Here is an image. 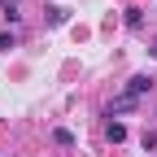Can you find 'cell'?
Instances as JSON below:
<instances>
[{"label": "cell", "instance_id": "1", "mask_svg": "<svg viewBox=\"0 0 157 157\" xmlns=\"http://www.w3.org/2000/svg\"><path fill=\"white\" fill-rule=\"evenodd\" d=\"M148 92H153V78H148V74L127 78V87H122V96H131V101H140V96H148Z\"/></svg>", "mask_w": 157, "mask_h": 157}, {"label": "cell", "instance_id": "2", "mask_svg": "<svg viewBox=\"0 0 157 157\" xmlns=\"http://www.w3.org/2000/svg\"><path fill=\"white\" fill-rule=\"evenodd\" d=\"M135 105H140V101H131V96H118V101L109 105V118H113V113H127V109H135Z\"/></svg>", "mask_w": 157, "mask_h": 157}, {"label": "cell", "instance_id": "3", "mask_svg": "<svg viewBox=\"0 0 157 157\" xmlns=\"http://www.w3.org/2000/svg\"><path fill=\"white\" fill-rule=\"evenodd\" d=\"M105 135H109L113 144H122V140H127V127H122V122H109V127H105Z\"/></svg>", "mask_w": 157, "mask_h": 157}, {"label": "cell", "instance_id": "4", "mask_svg": "<svg viewBox=\"0 0 157 157\" xmlns=\"http://www.w3.org/2000/svg\"><path fill=\"white\" fill-rule=\"evenodd\" d=\"M127 26L140 31V26H144V9H127Z\"/></svg>", "mask_w": 157, "mask_h": 157}, {"label": "cell", "instance_id": "5", "mask_svg": "<svg viewBox=\"0 0 157 157\" xmlns=\"http://www.w3.org/2000/svg\"><path fill=\"white\" fill-rule=\"evenodd\" d=\"M52 140H57V144H61V148H74V135H70L66 127H57V131H52Z\"/></svg>", "mask_w": 157, "mask_h": 157}, {"label": "cell", "instance_id": "6", "mask_svg": "<svg viewBox=\"0 0 157 157\" xmlns=\"http://www.w3.org/2000/svg\"><path fill=\"white\" fill-rule=\"evenodd\" d=\"M66 17H70V13H66L61 5H52V9H48V22H52V26H61V22H66Z\"/></svg>", "mask_w": 157, "mask_h": 157}, {"label": "cell", "instance_id": "7", "mask_svg": "<svg viewBox=\"0 0 157 157\" xmlns=\"http://www.w3.org/2000/svg\"><path fill=\"white\" fill-rule=\"evenodd\" d=\"M9 48H13V35L5 31V35H0V52H9Z\"/></svg>", "mask_w": 157, "mask_h": 157}]
</instances>
